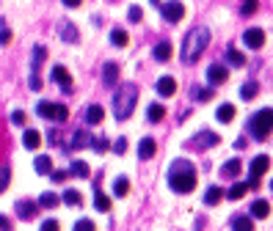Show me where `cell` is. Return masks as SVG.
<instances>
[{
    "mask_svg": "<svg viewBox=\"0 0 273 231\" xmlns=\"http://www.w3.org/2000/svg\"><path fill=\"white\" fill-rule=\"evenodd\" d=\"M168 187L174 193H190L196 187V168L188 160H174L168 168Z\"/></svg>",
    "mask_w": 273,
    "mask_h": 231,
    "instance_id": "6da1fadb",
    "label": "cell"
},
{
    "mask_svg": "<svg viewBox=\"0 0 273 231\" xmlns=\"http://www.w3.org/2000/svg\"><path fill=\"white\" fill-rule=\"evenodd\" d=\"M210 44V31L199 25V28H193L185 36V44H182V64H193V61L202 58V52L207 50Z\"/></svg>",
    "mask_w": 273,
    "mask_h": 231,
    "instance_id": "7a4b0ae2",
    "label": "cell"
},
{
    "mask_svg": "<svg viewBox=\"0 0 273 231\" xmlns=\"http://www.w3.org/2000/svg\"><path fill=\"white\" fill-rule=\"evenodd\" d=\"M135 102H138V88H135L133 83L121 85L119 91H116V97H113V115L119 121L130 119L133 110H135Z\"/></svg>",
    "mask_w": 273,
    "mask_h": 231,
    "instance_id": "3957f363",
    "label": "cell"
},
{
    "mask_svg": "<svg viewBox=\"0 0 273 231\" xmlns=\"http://www.w3.org/2000/svg\"><path fill=\"white\" fill-rule=\"evenodd\" d=\"M245 130H249V135L254 140H265L273 132V107H265V110L254 113L249 119V124H245Z\"/></svg>",
    "mask_w": 273,
    "mask_h": 231,
    "instance_id": "277c9868",
    "label": "cell"
},
{
    "mask_svg": "<svg viewBox=\"0 0 273 231\" xmlns=\"http://www.w3.org/2000/svg\"><path fill=\"white\" fill-rule=\"evenodd\" d=\"M36 113L42 115V119H50V121H61V124H64L66 119H69V110H66L64 105H56V102H39Z\"/></svg>",
    "mask_w": 273,
    "mask_h": 231,
    "instance_id": "5b68a950",
    "label": "cell"
},
{
    "mask_svg": "<svg viewBox=\"0 0 273 231\" xmlns=\"http://www.w3.org/2000/svg\"><path fill=\"white\" fill-rule=\"evenodd\" d=\"M160 9V14L166 22H180L182 17H185V6L182 3H177V0H171V3H155Z\"/></svg>",
    "mask_w": 273,
    "mask_h": 231,
    "instance_id": "8992f818",
    "label": "cell"
},
{
    "mask_svg": "<svg viewBox=\"0 0 273 231\" xmlns=\"http://www.w3.org/2000/svg\"><path fill=\"white\" fill-rule=\"evenodd\" d=\"M221 143V138H218L215 132H210V130H202V132H196L193 138H190V143L188 146H193V149H199V152H204V149H210V146H218Z\"/></svg>",
    "mask_w": 273,
    "mask_h": 231,
    "instance_id": "52a82bcc",
    "label": "cell"
},
{
    "mask_svg": "<svg viewBox=\"0 0 273 231\" xmlns=\"http://www.w3.org/2000/svg\"><path fill=\"white\" fill-rule=\"evenodd\" d=\"M17 217L19 220H33L39 212V201H28V198H22V201H17Z\"/></svg>",
    "mask_w": 273,
    "mask_h": 231,
    "instance_id": "ba28073f",
    "label": "cell"
},
{
    "mask_svg": "<svg viewBox=\"0 0 273 231\" xmlns=\"http://www.w3.org/2000/svg\"><path fill=\"white\" fill-rule=\"evenodd\" d=\"M270 168V157L268 154H257L254 160H251V168H249V179H259L265 171Z\"/></svg>",
    "mask_w": 273,
    "mask_h": 231,
    "instance_id": "9c48e42d",
    "label": "cell"
},
{
    "mask_svg": "<svg viewBox=\"0 0 273 231\" xmlns=\"http://www.w3.org/2000/svg\"><path fill=\"white\" fill-rule=\"evenodd\" d=\"M243 44L251 47V50H259V47L265 44V33L259 31V28H249V31L243 33Z\"/></svg>",
    "mask_w": 273,
    "mask_h": 231,
    "instance_id": "30bf717a",
    "label": "cell"
},
{
    "mask_svg": "<svg viewBox=\"0 0 273 231\" xmlns=\"http://www.w3.org/2000/svg\"><path fill=\"white\" fill-rule=\"evenodd\" d=\"M58 33H61V42H66V44H75L78 42V28H75V22H69V19H61V25H58Z\"/></svg>",
    "mask_w": 273,
    "mask_h": 231,
    "instance_id": "8fae6325",
    "label": "cell"
},
{
    "mask_svg": "<svg viewBox=\"0 0 273 231\" xmlns=\"http://www.w3.org/2000/svg\"><path fill=\"white\" fill-rule=\"evenodd\" d=\"M227 77H229V72H227V66H221V64H213V66L207 69L210 85H221V83H227Z\"/></svg>",
    "mask_w": 273,
    "mask_h": 231,
    "instance_id": "7c38bea8",
    "label": "cell"
},
{
    "mask_svg": "<svg viewBox=\"0 0 273 231\" xmlns=\"http://www.w3.org/2000/svg\"><path fill=\"white\" fill-rule=\"evenodd\" d=\"M53 80H56L66 94L72 91V77H69V72H66V66H53Z\"/></svg>",
    "mask_w": 273,
    "mask_h": 231,
    "instance_id": "4fadbf2b",
    "label": "cell"
},
{
    "mask_svg": "<svg viewBox=\"0 0 273 231\" xmlns=\"http://www.w3.org/2000/svg\"><path fill=\"white\" fill-rule=\"evenodd\" d=\"M240 171H243V162L237 160V157H235V160H227V162L221 165V176H224V179H237Z\"/></svg>",
    "mask_w": 273,
    "mask_h": 231,
    "instance_id": "5bb4252c",
    "label": "cell"
},
{
    "mask_svg": "<svg viewBox=\"0 0 273 231\" xmlns=\"http://www.w3.org/2000/svg\"><path fill=\"white\" fill-rule=\"evenodd\" d=\"M102 83H105V85H116V83H119V64L108 61V64L102 66Z\"/></svg>",
    "mask_w": 273,
    "mask_h": 231,
    "instance_id": "9a60e30c",
    "label": "cell"
},
{
    "mask_svg": "<svg viewBox=\"0 0 273 231\" xmlns=\"http://www.w3.org/2000/svg\"><path fill=\"white\" fill-rule=\"evenodd\" d=\"M155 152H158V143H155L152 138H144V140L138 143V157H141V160L155 157Z\"/></svg>",
    "mask_w": 273,
    "mask_h": 231,
    "instance_id": "2e32d148",
    "label": "cell"
},
{
    "mask_svg": "<svg viewBox=\"0 0 273 231\" xmlns=\"http://www.w3.org/2000/svg\"><path fill=\"white\" fill-rule=\"evenodd\" d=\"M174 91H177V80L174 77H160L158 80V94L160 97H174Z\"/></svg>",
    "mask_w": 273,
    "mask_h": 231,
    "instance_id": "e0dca14e",
    "label": "cell"
},
{
    "mask_svg": "<svg viewBox=\"0 0 273 231\" xmlns=\"http://www.w3.org/2000/svg\"><path fill=\"white\" fill-rule=\"evenodd\" d=\"M86 146H94V138L88 132L78 130V132H75V138H72V143H69V149H86Z\"/></svg>",
    "mask_w": 273,
    "mask_h": 231,
    "instance_id": "ac0fdd59",
    "label": "cell"
},
{
    "mask_svg": "<svg viewBox=\"0 0 273 231\" xmlns=\"http://www.w3.org/2000/svg\"><path fill=\"white\" fill-rule=\"evenodd\" d=\"M268 215H270V204L265 198H257L251 204V217H259V220H262V217H268Z\"/></svg>",
    "mask_w": 273,
    "mask_h": 231,
    "instance_id": "d6986e66",
    "label": "cell"
},
{
    "mask_svg": "<svg viewBox=\"0 0 273 231\" xmlns=\"http://www.w3.org/2000/svg\"><path fill=\"white\" fill-rule=\"evenodd\" d=\"M232 231H254V220L245 215H237L232 217Z\"/></svg>",
    "mask_w": 273,
    "mask_h": 231,
    "instance_id": "ffe728a7",
    "label": "cell"
},
{
    "mask_svg": "<svg viewBox=\"0 0 273 231\" xmlns=\"http://www.w3.org/2000/svg\"><path fill=\"white\" fill-rule=\"evenodd\" d=\"M33 168H36V174H42V176H47V174L53 176V160L47 157V154H42V157L33 160Z\"/></svg>",
    "mask_w": 273,
    "mask_h": 231,
    "instance_id": "44dd1931",
    "label": "cell"
},
{
    "mask_svg": "<svg viewBox=\"0 0 273 231\" xmlns=\"http://www.w3.org/2000/svg\"><path fill=\"white\" fill-rule=\"evenodd\" d=\"M152 55H155V61H160V64H163V61H168V58H171V44H168V42H158V44H155V50H152Z\"/></svg>",
    "mask_w": 273,
    "mask_h": 231,
    "instance_id": "7402d4cb",
    "label": "cell"
},
{
    "mask_svg": "<svg viewBox=\"0 0 273 231\" xmlns=\"http://www.w3.org/2000/svg\"><path fill=\"white\" fill-rule=\"evenodd\" d=\"M39 143H42V135H39V130H25L22 146L25 149H39Z\"/></svg>",
    "mask_w": 273,
    "mask_h": 231,
    "instance_id": "603a6c76",
    "label": "cell"
},
{
    "mask_svg": "<svg viewBox=\"0 0 273 231\" xmlns=\"http://www.w3.org/2000/svg\"><path fill=\"white\" fill-rule=\"evenodd\" d=\"M163 115H166V107L158 105V102H152V105L146 107V119L152 121V124H158V121H163Z\"/></svg>",
    "mask_w": 273,
    "mask_h": 231,
    "instance_id": "cb8c5ba5",
    "label": "cell"
},
{
    "mask_svg": "<svg viewBox=\"0 0 273 231\" xmlns=\"http://www.w3.org/2000/svg\"><path fill=\"white\" fill-rule=\"evenodd\" d=\"M102 119H105V110H102V107L100 105H91V107H88V110H86V124H100V121Z\"/></svg>",
    "mask_w": 273,
    "mask_h": 231,
    "instance_id": "d4e9b609",
    "label": "cell"
},
{
    "mask_svg": "<svg viewBox=\"0 0 273 231\" xmlns=\"http://www.w3.org/2000/svg\"><path fill=\"white\" fill-rule=\"evenodd\" d=\"M221 198H224V190L221 187H215V185L207 187V193H204V204H207V207H215Z\"/></svg>",
    "mask_w": 273,
    "mask_h": 231,
    "instance_id": "484cf974",
    "label": "cell"
},
{
    "mask_svg": "<svg viewBox=\"0 0 273 231\" xmlns=\"http://www.w3.org/2000/svg\"><path fill=\"white\" fill-rule=\"evenodd\" d=\"M61 201H64V198H58L56 193H42V195H39V207H44V209H53V207H58Z\"/></svg>",
    "mask_w": 273,
    "mask_h": 231,
    "instance_id": "4316f807",
    "label": "cell"
},
{
    "mask_svg": "<svg viewBox=\"0 0 273 231\" xmlns=\"http://www.w3.org/2000/svg\"><path fill=\"white\" fill-rule=\"evenodd\" d=\"M218 121H224V124H229V121L232 119H235V105H229V102H227V105H221V107H218Z\"/></svg>",
    "mask_w": 273,
    "mask_h": 231,
    "instance_id": "83f0119b",
    "label": "cell"
},
{
    "mask_svg": "<svg viewBox=\"0 0 273 231\" xmlns=\"http://www.w3.org/2000/svg\"><path fill=\"white\" fill-rule=\"evenodd\" d=\"M190 99H196V102H207V99H213V88H190Z\"/></svg>",
    "mask_w": 273,
    "mask_h": 231,
    "instance_id": "f1b7e54d",
    "label": "cell"
},
{
    "mask_svg": "<svg viewBox=\"0 0 273 231\" xmlns=\"http://www.w3.org/2000/svg\"><path fill=\"white\" fill-rule=\"evenodd\" d=\"M257 94H259V85L254 83V80H249V83H245V85L240 88V97H243L245 102H251V99L257 97Z\"/></svg>",
    "mask_w": 273,
    "mask_h": 231,
    "instance_id": "f546056e",
    "label": "cell"
},
{
    "mask_svg": "<svg viewBox=\"0 0 273 231\" xmlns=\"http://www.w3.org/2000/svg\"><path fill=\"white\" fill-rule=\"evenodd\" d=\"M69 174H72V176H78V179H86V176L91 174V171H88V165H86L83 160H75V162H72V168H69Z\"/></svg>",
    "mask_w": 273,
    "mask_h": 231,
    "instance_id": "4dcf8cb0",
    "label": "cell"
},
{
    "mask_svg": "<svg viewBox=\"0 0 273 231\" xmlns=\"http://www.w3.org/2000/svg\"><path fill=\"white\" fill-rule=\"evenodd\" d=\"M127 193H130V179L127 176H119V179L113 182V195L121 198V195H127Z\"/></svg>",
    "mask_w": 273,
    "mask_h": 231,
    "instance_id": "1f68e13d",
    "label": "cell"
},
{
    "mask_svg": "<svg viewBox=\"0 0 273 231\" xmlns=\"http://www.w3.org/2000/svg\"><path fill=\"white\" fill-rule=\"evenodd\" d=\"M245 190H249V185H243V182H235V185L227 190V195H229L232 201H237V198H243V195H245Z\"/></svg>",
    "mask_w": 273,
    "mask_h": 231,
    "instance_id": "d6a6232c",
    "label": "cell"
},
{
    "mask_svg": "<svg viewBox=\"0 0 273 231\" xmlns=\"http://www.w3.org/2000/svg\"><path fill=\"white\" fill-rule=\"evenodd\" d=\"M227 61L232 66H245V55H243V52H237L235 47H229V50H227Z\"/></svg>",
    "mask_w": 273,
    "mask_h": 231,
    "instance_id": "836d02e7",
    "label": "cell"
},
{
    "mask_svg": "<svg viewBox=\"0 0 273 231\" xmlns=\"http://www.w3.org/2000/svg\"><path fill=\"white\" fill-rule=\"evenodd\" d=\"M94 207H97L100 212H108V209H111V198H108L105 193H100V190H97V195H94Z\"/></svg>",
    "mask_w": 273,
    "mask_h": 231,
    "instance_id": "e575fe53",
    "label": "cell"
},
{
    "mask_svg": "<svg viewBox=\"0 0 273 231\" xmlns=\"http://www.w3.org/2000/svg\"><path fill=\"white\" fill-rule=\"evenodd\" d=\"M111 44L125 47V44H127V33L121 31V28H113V31H111Z\"/></svg>",
    "mask_w": 273,
    "mask_h": 231,
    "instance_id": "d590c367",
    "label": "cell"
},
{
    "mask_svg": "<svg viewBox=\"0 0 273 231\" xmlns=\"http://www.w3.org/2000/svg\"><path fill=\"white\" fill-rule=\"evenodd\" d=\"M61 198H64V204H69V207H78V204H80V193H78V190H66Z\"/></svg>",
    "mask_w": 273,
    "mask_h": 231,
    "instance_id": "8d00e7d4",
    "label": "cell"
},
{
    "mask_svg": "<svg viewBox=\"0 0 273 231\" xmlns=\"http://www.w3.org/2000/svg\"><path fill=\"white\" fill-rule=\"evenodd\" d=\"M44 55H47V50H44V47H33V72L39 69V64L44 61Z\"/></svg>",
    "mask_w": 273,
    "mask_h": 231,
    "instance_id": "74e56055",
    "label": "cell"
},
{
    "mask_svg": "<svg viewBox=\"0 0 273 231\" xmlns=\"http://www.w3.org/2000/svg\"><path fill=\"white\" fill-rule=\"evenodd\" d=\"M127 17H130V22H141V17H144L141 6H130V9H127Z\"/></svg>",
    "mask_w": 273,
    "mask_h": 231,
    "instance_id": "f35d334b",
    "label": "cell"
},
{
    "mask_svg": "<svg viewBox=\"0 0 273 231\" xmlns=\"http://www.w3.org/2000/svg\"><path fill=\"white\" fill-rule=\"evenodd\" d=\"M91 149L102 154V152H108V149H111V143H108V138H94V146Z\"/></svg>",
    "mask_w": 273,
    "mask_h": 231,
    "instance_id": "ab89813d",
    "label": "cell"
},
{
    "mask_svg": "<svg viewBox=\"0 0 273 231\" xmlns=\"http://www.w3.org/2000/svg\"><path fill=\"white\" fill-rule=\"evenodd\" d=\"M257 11V0H249V3H243V9H240V14L243 17H251Z\"/></svg>",
    "mask_w": 273,
    "mask_h": 231,
    "instance_id": "60d3db41",
    "label": "cell"
},
{
    "mask_svg": "<svg viewBox=\"0 0 273 231\" xmlns=\"http://www.w3.org/2000/svg\"><path fill=\"white\" fill-rule=\"evenodd\" d=\"M75 231H94V223L83 217V220H78V223H75Z\"/></svg>",
    "mask_w": 273,
    "mask_h": 231,
    "instance_id": "b9f144b4",
    "label": "cell"
},
{
    "mask_svg": "<svg viewBox=\"0 0 273 231\" xmlns=\"http://www.w3.org/2000/svg\"><path fill=\"white\" fill-rule=\"evenodd\" d=\"M113 152H116V154H125V152H127V138H119V140H116V143H113Z\"/></svg>",
    "mask_w": 273,
    "mask_h": 231,
    "instance_id": "7bdbcfd3",
    "label": "cell"
},
{
    "mask_svg": "<svg viewBox=\"0 0 273 231\" xmlns=\"http://www.w3.org/2000/svg\"><path fill=\"white\" fill-rule=\"evenodd\" d=\"M42 231H58V220H53V217H50V220H44Z\"/></svg>",
    "mask_w": 273,
    "mask_h": 231,
    "instance_id": "ee69618b",
    "label": "cell"
},
{
    "mask_svg": "<svg viewBox=\"0 0 273 231\" xmlns=\"http://www.w3.org/2000/svg\"><path fill=\"white\" fill-rule=\"evenodd\" d=\"M31 88H33V91H39V88H42V77H39L36 72L31 74Z\"/></svg>",
    "mask_w": 273,
    "mask_h": 231,
    "instance_id": "f6af8a7d",
    "label": "cell"
},
{
    "mask_svg": "<svg viewBox=\"0 0 273 231\" xmlns=\"http://www.w3.org/2000/svg\"><path fill=\"white\" fill-rule=\"evenodd\" d=\"M9 179H11V168H9V165H3V182H0V185H3V190L9 187Z\"/></svg>",
    "mask_w": 273,
    "mask_h": 231,
    "instance_id": "bcb514c9",
    "label": "cell"
},
{
    "mask_svg": "<svg viewBox=\"0 0 273 231\" xmlns=\"http://www.w3.org/2000/svg\"><path fill=\"white\" fill-rule=\"evenodd\" d=\"M11 121H14V124H25V113L22 110H14V113H11Z\"/></svg>",
    "mask_w": 273,
    "mask_h": 231,
    "instance_id": "7dc6e473",
    "label": "cell"
},
{
    "mask_svg": "<svg viewBox=\"0 0 273 231\" xmlns=\"http://www.w3.org/2000/svg\"><path fill=\"white\" fill-rule=\"evenodd\" d=\"M66 176H69V171H53V176H50V179H53V182H64Z\"/></svg>",
    "mask_w": 273,
    "mask_h": 231,
    "instance_id": "c3c4849f",
    "label": "cell"
},
{
    "mask_svg": "<svg viewBox=\"0 0 273 231\" xmlns=\"http://www.w3.org/2000/svg\"><path fill=\"white\" fill-rule=\"evenodd\" d=\"M11 42V31H9V25L3 22V44H9Z\"/></svg>",
    "mask_w": 273,
    "mask_h": 231,
    "instance_id": "681fc988",
    "label": "cell"
},
{
    "mask_svg": "<svg viewBox=\"0 0 273 231\" xmlns=\"http://www.w3.org/2000/svg\"><path fill=\"white\" fill-rule=\"evenodd\" d=\"M235 149H245V138H237L235 140Z\"/></svg>",
    "mask_w": 273,
    "mask_h": 231,
    "instance_id": "f907efd6",
    "label": "cell"
},
{
    "mask_svg": "<svg viewBox=\"0 0 273 231\" xmlns=\"http://www.w3.org/2000/svg\"><path fill=\"white\" fill-rule=\"evenodd\" d=\"M270 187H273V182H270Z\"/></svg>",
    "mask_w": 273,
    "mask_h": 231,
    "instance_id": "816d5d0a",
    "label": "cell"
}]
</instances>
